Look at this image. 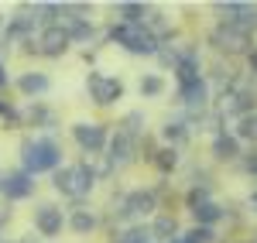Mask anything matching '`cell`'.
<instances>
[{
	"instance_id": "6da1fadb",
	"label": "cell",
	"mask_w": 257,
	"mask_h": 243,
	"mask_svg": "<svg viewBox=\"0 0 257 243\" xmlns=\"http://www.w3.org/2000/svg\"><path fill=\"white\" fill-rule=\"evenodd\" d=\"M24 171L28 175H38V171H55L62 161V151L55 141H48V137H41V141H28L24 147Z\"/></svg>"
},
{
	"instance_id": "7a4b0ae2",
	"label": "cell",
	"mask_w": 257,
	"mask_h": 243,
	"mask_svg": "<svg viewBox=\"0 0 257 243\" xmlns=\"http://www.w3.org/2000/svg\"><path fill=\"white\" fill-rule=\"evenodd\" d=\"M110 38L120 41V45H123L127 52H134V55H158V35H155V31H148L144 24H141V28H131V24H113Z\"/></svg>"
},
{
	"instance_id": "3957f363",
	"label": "cell",
	"mask_w": 257,
	"mask_h": 243,
	"mask_svg": "<svg viewBox=\"0 0 257 243\" xmlns=\"http://www.w3.org/2000/svg\"><path fill=\"white\" fill-rule=\"evenodd\" d=\"M93 168L89 164H76V168H55V188L62 195H72V199H82L89 195L93 188Z\"/></svg>"
},
{
	"instance_id": "277c9868",
	"label": "cell",
	"mask_w": 257,
	"mask_h": 243,
	"mask_svg": "<svg viewBox=\"0 0 257 243\" xmlns=\"http://www.w3.org/2000/svg\"><path fill=\"white\" fill-rule=\"evenodd\" d=\"M216 11L223 14V24L237 28L240 35H250L257 28V7H250V4H219Z\"/></svg>"
},
{
	"instance_id": "5b68a950",
	"label": "cell",
	"mask_w": 257,
	"mask_h": 243,
	"mask_svg": "<svg viewBox=\"0 0 257 243\" xmlns=\"http://www.w3.org/2000/svg\"><path fill=\"white\" fill-rule=\"evenodd\" d=\"M89 96L99 103V106H110V103H117L123 96V82L113 79V76H103V72H93L89 76Z\"/></svg>"
},
{
	"instance_id": "8992f818",
	"label": "cell",
	"mask_w": 257,
	"mask_h": 243,
	"mask_svg": "<svg viewBox=\"0 0 257 243\" xmlns=\"http://www.w3.org/2000/svg\"><path fill=\"white\" fill-rule=\"evenodd\" d=\"M72 137H76V144H79L86 154H99L103 144H106V130L99 123H76L72 127Z\"/></svg>"
},
{
	"instance_id": "52a82bcc",
	"label": "cell",
	"mask_w": 257,
	"mask_h": 243,
	"mask_svg": "<svg viewBox=\"0 0 257 243\" xmlns=\"http://www.w3.org/2000/svg\"><path fill=\"white\" fill-rule=\"evenodd\" d=\"M35 192V178L28 171H11V175H0V195L4 199H28Z\"/></svg>"
},
{
	"instance_id": "ba28073f",
	"label": "cell",
	"mask_w": 257,
	"mask_h": 243,
	"mask_svg": "<svg viewBox=\"0 0 257 243\" xmlns=\"http://www.w3.org/2000/svg\"><path fill=\"white\" fill-rule=\"evenodd\" d=\"M65 219H62V209L55 205H38L35 209V229H38L41 236H59Z\"/></svg>"
},
{
	"instance_id": "9c48e42d",
	"label": "cell",
	"mask_w": 257,
	"mask_h": 243,
	"mask_svg": "<svg viewBox=\"0 0 257 243\" xmlns=\"http://www.w3.org/2000/svg\"><path fill=\"white\" fill-rule=\"evenodd\" d=\"M65 48H69V35L62 31V24H52V28L41 31V38H38V52L41 55H52V59H55V55L65 52Z\"/></svg>"
},
{
	"instance_id": "30bf717a",
	"label": "cell",
	"mask_w": 257,
	"mask_h": 243,
	"mask_svg": "<svg viewBox=\"0 0 257 243\" xmlns=\"http://www.w3.org/2000/svg\"><path fill=\"white\" fill-rule=\"evenodd\" d=\"M213 45H216V48H223V52H243V48L250 45V35H240L237 28L219 24L216 31H213Z\"/></svg>"
},
{
	"instance_id": "8fae6325",
	"label": "cell",
	"mask_w": 257,
	"mask_h": 243,
	"mask_svg": "<svg viewBox=\"0 0 257 243\" xmlns=\"http://www.w3.org/2000/svg\"><path fill=\"white\" fill-rule=\"evenodd\" d=\"M155 209H158V195H155L151 188L131 192V195H127V205H123V212H138V216H148V212H155Z\"/></svg>"
},
{
	"instance_id": "7c38bea8",
	"label": "cell",
	"mask_w": 257,
	"mask_h": 243,
	"mask_svg": "<svg viewBox=\"0 0 257 243\" xmlns=\"http://www.w3.org/2000/svg\"><path fill=\"white\" fill-rule=\"evenodd\" d=\"M254 100L250 93H230V96H223V113H233V117H247V113H254Z\"/></svg>"
},
{
	"instance_id": "4fadbf2b",
	"label": "cell",
	"mask_w": 257,
	"mask_h": 243,
	"mask_svg": "<svg viewBox=\"0 0 257 243\" xmlns=\"http://www.w3.org/2000/svg\"><path fill=\"white\" fill-rule=\"evenodd\" d=\"M131 154H134V137L120 130L117 137H113V144H110V161H113V164H127V161H131Z\"/></svg>"
},
{
	"instance_id": "5bb4252c",
	"label": "cell",
	"mask_w": 257,
	"mask_h": 243,
	"mask_svg": "<svg viewBox=\"0 0 257 243\" xmlns=\"http://www.w3.org/2000/svg\"><path fill=\"white\" fill-rule=\"evenodd\" d=\"M178 96H182L185 106H199V110H202V106H206V96H209V89H206V82H202V79H196V82H189V86H182Z\"/></svg>"
},
{
	"instance_id": "9a60e30c",
	"label": "cell",
	"mask_w": 257,
	"mask_h": 243,
	"mask_svg": "<svg viewBox=\"0 0 257 243\" xmlns=\"http://www.w3.org/2000/svg\"><path fill=\"white\" fill-rule=\"evenodd\" d=\"M18 89L24 96H38V93L48 89V76H45V72H24L18 79Z\"/></svg>"
},
{
	"instance_id": "2e32d148",
	"label": "cell",
	"mask_w": 257,
	"mask_h": 243,
	"mask_svg": "<svg viewBox=\"0 0 257 243\" xmlns=\"http://www.w3.org/2000/svg\"><path fill=\"white\" fill-rule=\"evenodd\" d=\"M120 18H123V24H131V28H141L144 21H148V7L144 4H117L113 7Z\"/></svg>"
},
{
	"instance_id": "e0dca14e",
	"label": "cell",
	"mask_w": 257,
	"mask_h": 243,
	"mask_svg": "<svg viewBox=\"0 0 257 243\" xmlns=\"http://www.w3.org/2000/svg\"><path fill=\"white\" fill-rule=\"evenodd\" d=\"M213 154L223 158V161H230V158H237V154H240V141H237V137H230V134H219L216 141H213Z\"/></svg>"
},
{
	"instance_id": "ac0fdd59",
	"label": "cell",
	"mask_w": 257,
	"mask_h": 243,
	"mask_svg": "<svg viewBox=\"0 0 257 243\" xmlns=\"http://www.w3.org/2000/svg\"><path fill=\"white\" fill-rule=\"evenodd\" d=\"M192 216H196L199 226H206V229H209V226L223 216V209H219V205H213V202H202V205H196V209H192Z\"/></svg>"
},
{
	"instance_id": "d6986e66",
	"label": "cell",
	"mask_w": 257,
	"mask_h": 243,
	"mask_svg": "<svg viewBox=\"0 0 257 243\" xmlns=\"http://www.w3.org/2000/svg\"><path fill=\"white\" fill-rule=\"evenodd\" d=\"M151 233H155L158 240H175V233H178L175 216H158V219H155V226H151Z\"/></svg>"
},
{
	"instance_id": "ffe728a7",
	"label": "cell",
	"mask_w": 257,
	"mask_h": 243,
	"mask_svg": "<svg viewBox=\"0 0 257 243\" xmlns=\"http://www.w3.org/2000/svg\"><path fill=\"white\" fill-rule=\"evenodd\" d=\"M69 226H72L76 233H89V229L96 226V216H93L89 209H76V212H72V219H69Z\"/></svg>"
},
{
	"instance_id": "44dd1931",
	"label": "cell",
	"mask_w": 257,
	"mask_h": 243,
	"mask_svg": "<svg viewBox=\"0 0 257 243\" xmlns=\"http://www.w3.org/2000/svg\"><path fill=\"white\" fill-rule=\"evenodd\" d=\"M257 141V113H247V117H240L237 123V141Z\"/></svg>"
},
{
	"instance_id": "7402d4cb",
	"label": "cell",
	"mask_w": 257,
	"mask_h": 243,
	"mask_svg": "<svg viewBox=\"0 0 257 243\" xmlns=\"http://www.w3.org/2000/svg\"><path fill=\"white\" fill-rule=\"evenodd\" d=\"M155 164H158L161 171H175V164H178V151H175V147H161L158 154H155Z\"/></svg>"
},
{
	"instance_id": "603a6c76",
	"label": "cell",
	"mask_w": 257,
	"mask_h": 243,
	"mask_svg": "<svg viewBox=\"0 0 257 243\" xmlns=\"http://www.w3.org/2000/svg\"><path fill=\"white\" fill-rule=\"evenodd\" d=\"M31 28H35V18H24V14H21V18L11 21V28H7V38H24Z\"/></svg>"
},
{
	"instance_id": "cb8c5ba5",
	"label": "cell",
	"mask_w": 257,
	"mask_h": 243,
	"mask_svg": "<svg viewBox=\"0 0 257 243\" xmlns=\"http://www.w3.org/2000/svg\"><path fill=\"white\" fill-rule=\"evenodd\" d=\"M165 141L168 144H182L185 137H189V130H185V123H178V120H172V123H165Z\"/></svg>"
},
{
	"instance_id": "d4e9b609",
	"label": "cell",
	"mask_w": 257,
	"mask_h": 243,
	"mask_svg": "<svg viewBox=\"0 0 257 243\" xmlns=\"http://www.w3.org/2000/svg\"><path fill=\"white\" fill-rule=\"evenodd\" d=\"M165 93V79L161 76H144L141 79V96H161Z\"/></svg>"
},
{
	"instance_id": "484cf974",
	"label": "cell",
	"mask_w": 257,
	"mask_h": 243,
	"mask_svg": "<svg viewBox=\"0 0 257 243\" xmlns=\"http://www.w3.org/2000/svg\"><path fill=\"white\" fill-rule=\"evenodd\" d=\"M182 243H213V229H206V226H196L192 233H185V236H178Z\"/></svg>"
},
{
	"instance_id": "4316f807",
	"label": "cell",
	"mask_w": 257,
	"mask_h": 243,
	"mask_svg": "<svg viewBox=\"0 0 257 243\" xmlns=\"http://www.w3.org/2000/svg\"><path fill=\"white\" fill-rule=\"evenodd\" d=\"M148 240V229H127V233H123V236H120V243H144Z\"/></svg>"
},
{
	"instance_id": "83f0119b",
	"label": "cell",
	"mask_w": 257,
	"mask_h": 243,
	"mask_svg": "<svg viewBox=\"0 0 257 243\" xmlns=\"http://www.w3.org/2000/svg\"><path fill=\"white\" fill-rule=\"evenodd\" d=\"M202 202H209V188H192V192H189V205L196 209V205H202Z\"/></svg>"
},
{
	"instance_id": "f1b7e54d",
	"label": "cell",
	"mask_w": 257,
	"mask_h": 243,
	"mask_svg": "<svg viewBox=\"0 0 257 243\" xmlns=\"http://www.w3.org/2000/svg\"><path fill=\"white\" fill-rule=\"evenodd\" d=\"M0 117H14V106H11V103H4V100H0Z\"/></svg>"
},
{
	"instance_id": "f546056e",
	"label": "cell",
	"mask_w": 257,
	"mask_h": 243,
	"mask_svg": "<svg viewBox=\"0 0 257 243\" xmlns=\"http://www.w3.org/2000/svg\"><path fill=\"white\" fill-rule=\"evenodd\" d=\"M247 171H257V154H250V158H247Z\"/></svg>"
},
{
	"instance_id": "4dcf8cb0",
	"label": "cell",
	"mask_w": 257,
	"mask_h": 243,
	"mask_svg": "<svg viewBox=\"0 0 257 243\" xmlns=\"http://www.w3.org/2000/svg\"><path fill=\"white\" fill-rule=\"evenodd\" d=\"M250 72H254V76H257V48H254V52H250Z\"/></svg>"
},
{
	"instance_id": "1f68e13d",
	"label": "cell",
	"mask_w": 257,
	"mask_h": 243,
	"mask_svg": "<svg viewBox=\"0 0 257 243\" xmlns=\"http://www.w3.org/2000/svg\"><path fill=\"white\" fill-rule=\"evenodd\" d=\"M0 86H7V69L0 65Z\"/></svg>"
},
{
	"instance_id": "d6a6232c",
	"label": "cell",
	"mask_w": 257,
	"mask_h": 243,
	"mask_svg": "<svg viewBox=\"0 0 257 243\" xmlns=\"http://www.w3.org/2000/svg\"><path fill=\"white\" fill-rule=\"evenodd\" d=\"M250 209H254V212H257V192H254V195H250Z\"/></svg>"
},
{
	"instance_id": "836d02e7",
	"label": "cell",
	"mask_w": 257,
	"mask_h": 243,
	"mask_svg": "<svg viewBox=\"0 0 257 243\" xmlns=\"http://www.w3.org/2000/svg\"><path fill=\"white\" fill-rule=\"evenodd\" d=\"M168 243H182V240H178V236H175V240H168Z\"/></svg>"
}]
</instances>
